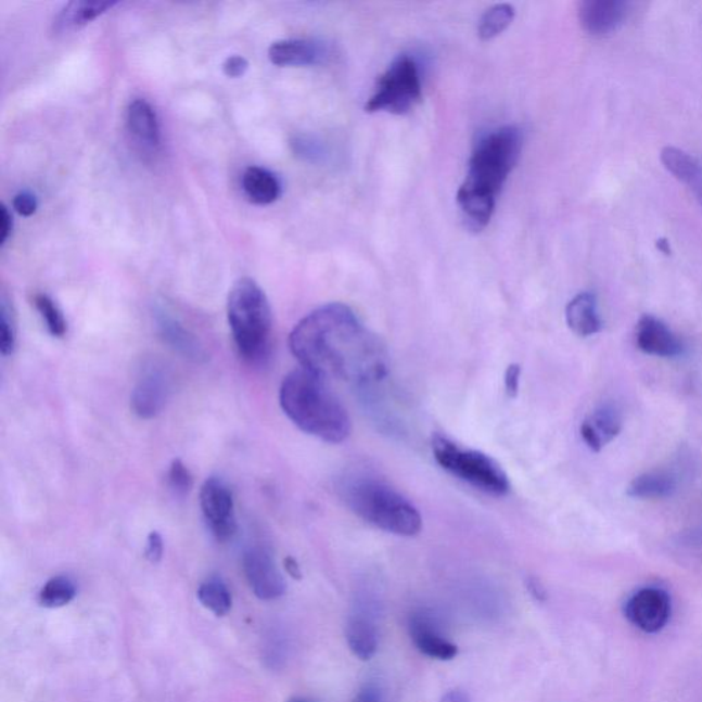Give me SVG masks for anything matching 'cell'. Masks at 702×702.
I'll return each mask as SVG.
<instances>
[{"instance_id":"cell-1","label":"cell","mask_w":702,"mask_h":702,"mask_svg":"<svg viewBox=\"0 0 702 702\" xmlns=\"http://www.w3.org/2000/svg\"><path fill=\"white\" fill-rule=\"evenodd\" d=\"M290 348L301 368L324 379L371 384L387 373L382 342L343 304L321 306L301 320Z\"/></svg>"},{"instance_id":"cell-2","label":"cell","mask_w":702,"mask_h":702,"mask_svg":"<svg viewBox=\"0 0 702 702\" xmlns=\"http://www.w3.org/2000/svg\"><path fill=\"white\" fill-rule=\"evenodd\" d=\"M522 142L519 129L508 125L487 133L473 150L467 178L457 192L470 230L480 232L490 222L498 192L518 164Z\"/></svg>"},{"instance_id":"cell-3","label":"cell","mask_w":702,"mask_h":702,"mask_svg":"<svg viewBox=\"0 0 702 702\" xmlns=\"http://www.w3.org/2000/svg\"><path fill=\"white\" fill-rule=\"evenodd\" d=\"M279 403L296 427L317 439L341 444L352 433L350 416L341 399L327 379L308 369H295L284 378Z\"/></svg>"},{"instance_id":"cell-4","label":"cell","mask_w":702,"mask_h":702,"mask_svg":"<svg viewBox=\"0 0 702 702\" xmlns=\"http://www.w3.org/2000/svg\"><path fill=\"white\" fill-rule=\"evenodd\" d=\"M340 494L353 513L383 532L399 537H414L423 527L418 508L376 477L347 476L341 482Z\"/></svg>"},{"instance_id":"cell-5","label":"cell","mask_w":702,"mask_h":702,"mask_svg":"<svg viewBox=\"0 0 702 702\" xmlns=\"http://www.w3.org/2000/svg\"><path fill=\"white\" fill-rule=\"evenodd\" d=\"M227 315L239 356L261 362L269 355L273 322L263 289L253 279H239L228 295Z\"/></svg>"},{"instance_id":"cell-6","label":"cell","mask_w":702,"mask_h":702,"mask_svg":"<svg viewBox=\"0 0 702 702\" xmlns=\"http://www.w3.org/2000/svg\"><path fill=\"white\" fill-rule=\"evenodd\" d=\"M431 447L435 461L457 480L494 497L507 496L511 490L506 471L490 456L465 449L444 435H435Z\"/></svg>"},{"instance_id":"cell-7","label":"cell","mask_w":702,"mask_h":702,"mask_svg":"<svg viewBox=\"0 0 702 702\" xmlns=\"http://www.w3.org/2000/svg\"><path fill=\"white\" fill-rule=\"evenodd\" d=\"M421 101L419 66L408 55H400L378 81L376 91L367 102L368 113L405 114Z\"/></svg>"},{"instance_id":"cell-8","label":"cell","mask_w":702,"mask_h":702,"mask_svg":"<svg viewBox=\"0 0 702 702\" xmlns=\"http://www.w3.org/2000/svg\"><path fill=\"white\" fill-rule=\"evenodd\" d=\"M200 498L205 522L215 538L220 543L232 539L238 527L231 488L218 477H209L201 488Z\"/></svg>"},{"instance_id":"cell-9","label":"cell","mask_w":702,"mask_h":702,"mask_svg":"<svg viewBox=\"0 0 702 702\" xmlns=\"http://www.w3.org/2000/svg\"><path fill=\"white\" fill-rule=\"evenodd\" d=\"M671 597L660 587H644L634 592L624 605V615L628 622L643 633L662 631L671 617Z\"/></svg>"},{"instance_id":"cell-10","label":"cell","mask_w":702,"mask_h":702,"mask_svg":"<svg viewBox=\"0 0 702 702\" xmlns=\"http://www.w3.org/2000/svg\"><path fill=\"white\" fill-rule=\"evenodd\" d=\"M170 394L168 371L157 362H150L132 390L131 408L140 419H154L163 412Z\"/></svg>"},{"instance_id":"cell-11","label":"cell","mask_w":702,"mask_h":702,"mask_svg":"<svg viewBox=\"0 0 702 702\" xmlns=\"http://www.w3.org/2000/svg\"><path fill=\"white\" fill-rule=\"evenodd\" d=\"M243 570L250 587L259 600H278L288 589L272 554L261 546L246 551L243 558Z\"/></svg>"},{"instance_id":"cell-12","label":"cell","mask_w":702,"mask_h":702,"mask_svg":"<svg viewBox=\"0 0 702 702\" xmlns=\"http://www.w3.org/2000/svg\"><path fill=\"white\" fill-rule=\"evenodd\" d=\"M410 637L419 652L431 659L449 662L459 654V648L444 636L433 613L420 611L410 616Z\"/></svg>"},{"instance_id":"cell-13","label":"cell","mask_w":702,"mask_h":702,"mask_svg":"<svg viewBox=\"0 0 702 702\" xmlns=\"http://www.w3.org/2000/svg\"><path fill=\"white\" fill-rule=\"evenodd\" d=\"M630 13V3L622 0H586L579 4L582 28L592 36L612 34Z\"/></svg>"},{"instance_id":"cell-14","label":"cell","mask_w":702,"mask_h":702,"mask_svg":"<svg viewBox=\"0 0 702 702\" xmlns=\"http://www.w3.org/2000/svg\"><path fill=\"white\" fill-rule=\"evenodd\" d=\"M636 341L639 350L644 355L674 358L684 353V345L679 337L654 316L643 315L639 319Z\"/></svg>"},{"instance_id":"cell-15","label":"cell","mask_w":702,"mask_h":702,"mask_svg":"<svg viewBox=\"0 0 702 702\" xmlns=\"http://www.w3.org/2000/svg\"><path fill=\"white\" fill-rule=\"evenodd\" d=\"M346 639L348 648L355 653V656L363 662L371 660L376 654L379 633L372 604H368V602H363V605L357 604V610L347 621Z\"/></svg>"},{"instance_id":"cell-16","label":"cell","mask_w":702,"mask_h":702,"mask_svg":"<svg viewBox=\"0 0 702 702\" xmlns=\"http://www.w3.org/2000/svg\"><path fill=\"white\" fill-rule=\"evenodd\" d=\"M623 429L622 413L607 404L597 408L580 425V436L591 451H601Z\"/></svg>"},{"instance_id":"cell-17","label":"cell","mask_w":702,"mask_h":702,"mask_svg":"<svg viewBox=\"0 0 702 702\" xmlns=\"http://www.w3.org/2000/svg\"><path fill=\"white\" fill-rule=\"evenodd\" d=\"M118 2H99V0H75L66 3L61 12L56 14L53 23L55 35L75 33L99 15L105 14L109 10L116 8Z\"/></svg>"},{"instance_id":"cell-18","label":"cell","mask_w":702,"mask_h":702,"mask_svg":"<svg viewBox=\"0 0 702 702\" xmlns=\"http://www.w3.org/2000/svg\"><path fill=\"white\" fill-rule=\"evenodd\" d=\"M127 128L132 138L145 149L161 144V127L157 113L145 99H135L127 109Z\"/></svg>"},{"instance_id":"cell-19","label":"cell","mask_w":702,"mask_h":702,"mask_svg":"<svg viewBox=\"0 0 702 702\" xmlns=\"http://www.w3.org/2000/svg\"><path fill=\"white\" fill-rule=\"evenodd\" d=\"M321 47L315 41L288 39L275 41L269 47V61L276 66H310L322 59Z\"/></svg>"},{"instance_id":"cell-20","label":"cell","mask_w":702,"mask_h":702,"mask_svg":"<svg viewBox=\"0 0 702 702\" xmlns=\"http://www.w3.org/2000/svg\"><path fill=\"white\" fill-rule=\"evenodd\" d=\"M566 324L572 332L580 337H589L602 330V321L598 314L596 295L580 293L570 301L565 309Z\"/></svg>"},{"instance_id":"cell-21","label":"cell","mask_w":702,"mask_h":702,"mask_svg":"<svg viewBox=\"0 0 702 702\" xmlns=\"http://www.w3.org/2000/svg\"><path fill=\"white\" fill-rule=\"evenodd\" d=\"M159 335L163 337L166 345L174 348L180 356L187 360L194 362L205 361L207 358L204 346L196 340L191 332L187 331L180 322L171 319L168 315H159L158 317Z\"/></svg>"},{"instance_id":"cell-22","label":"cell","mask_w":702,"mask_h":702,"mask_svg":"<svg viewBox=\"0 0 702 702\" xmlns=\"http://www.w3.org/2000/svg\"><path fill=\"white\" fill-rule=\"evenodd\" d=\"M242 189L244 195L253 204L267 206L273 204L282 194V184L272 171L250 166L242 176Z\"/></svg>"},{"instance_id":"cell-23","label":"cell","mask_w":702,"mask_h":702,"mask_svg":"<svg viewBox=\"0 0 702 702\" xmlns=\"http://www.w3.org/2000/svg\"><path fill=\"white\" fill-rule=\"evenodd\" d=\"M676 486V480L671 473L650 471L634 477L627 487V496L637 499H662L673 496Z\"/></svg>"},{"instance_id":"cell-24","label":"cell","mask_w":702,"mask_h":702,"mask_svg":"<svg viewBox=\"0 0 702 702\" xmlns=\"http://www.w3.org/2000/svg\"><path fill=\"white\" fill-rule=\"evenodd\" d=\"M662 163L669 174L685 184L697 186L702 179V168L699 161L691 157L684 150L676 148H665L660 154Z\"/></svg>"},{"instance_id":"cell-25","label":"cell","mask_w":702,"mask_h":702,"mask_svg":"<svg viewBox=\"0 0 702 702\" xmlns=\"http://www.w3.org/2000/svg\"><path fill=\"white\" fill-rule=\"evenodd\" d=\"M201 604L215 613L216 616H226L232 608V595L226 582L218 576L202 582L196 592Z\"/></svg>"},{"instance_id":"cell-26","label":"cell","mask_w":702,"mask_h":702,"mask_svg":"<svg viewBox=\"0 0 702 702\" xmlns=\"http://www.w3.org/2000/svg\"><path fill=\"white\" fill-rule=\"evenodd\" d=\"M77 595L75 582L67 576L60 575L51 578L47 584L41 587L39 592V604L49 610L62 608L73 600Z\"/></svg>"},{"instance_id":"cell-27","label":"cell","mask_w":702,"mask_h":702,"mask_svg":"<svg viewBox=\"0 0 702 702\" xmlns=\"http://www.w3.org/2000/svg\"><path fill=\"white\" fill-rule=\"evenodd\" d=\"M513 18L514 8L511 4H496V7L488 9L483 14L477 34H480L483 40L494 39L512 24Z\"/></svg>"},{"instance_id":"cell-28","label":"cell","mask_w":702,"mask_h":702,"mask_svg":"<svg viewBox=\"0 0 702 702\" xmlns=\"http://www.w3.org/2000/svg\"><path fill=\"white\" fill-rule=\"evenodd\" d=\"M36 310L39 311L41 319H43L47 331L51 336L64 337L67 332V322L64 315H62L59 305L46 294H36L34 298Z\"/></svg>"},{"instance_id":"cell-29","label":"cell","mask_w":702,"mask_h":702,"mask_svg":"<svg viewBox=\"0 0 702 702\" xmlns=\"http://www.w3.org/2000/svg\"><path fill=\"white\" fill-rule=\"evenodd\" d=\"M17 343V326L12 306L7 298H2L0 308V353L3 357L12 356Z\"/></svg>"},{"instance_id":"cell-30","label":"cell","mask_w":702,"mask_h":702,"mask_svg":"<svg viewBox=\"0 0 702 702\" xmlns=\"http://www.w3.org/2000/svg\"><path fill=\"white\" fill-rule=\"evenodd\" d=\"M168 483L176 496L183 497L194 487V477L183 461L174 460L169 467Z\"/></svg>"},{"instance_id":"cell-31","label":"cell","mask_w":702,"mask_h":702,"mask_svg":"<svg viewBox=\"0 0 702 702\" xmlns=\"http://www.w3.org/2000/svg\"><path fill=\"white\" fill-rule=\"evenodd\" d=\"M38 200H36V196L33 194V192L21 191L17 195L14 196L13 207L20 216H34L36 210H38Z\"/></svg>"},{"instance_id":"cell-32","label":"cell","mask_w":702,"mask_h":702,"mask_svg":"<svg viewBox=\"0 0 702 702\" xmlns=\"http://www.w3.org/2000/svg\"><path fill=\"white\" fill-rule=\"evenodd\" d=\"M248 69V61L242 55H231L228 56L222 64L224 75L230 77V79H239V77L244 76Z\"/></svg>"},{"instance_id":"cell-33","label":"cell","mask_w":702,"mask_h":702,"mask_svg":"<svg viewBox=\"0 0 702 702\" xmlns=\"http://www.w3.org/2000/svg\"><path fill=\"white\" fill-rule=\"evenodd\" d=\"M145 559L150 563L157 564L164 556V539L157 532L150 533L148 537V545L144 550Z\"/></svg>"},{"instance_id":"cell-34","label":"cell","mask_w":702,"mask_h":702,"mask_svg":"<svg viewBox=\"0 0 702 702\" xmlns=\"http://www.w3.org/2000/svg\"><path fill=\"white\" fill-rule=\"evenodd\" d=\"M353 702H384L383 690L376 684H367L358 691Z\"/></svg>"},{"instance_id":"cell-35","label":"cell","mask_w":702,"mask_h":702,"mask_svg":"<svg viewBox=\"0 0 702 702\" xmlns=\"http://www.w3.org/2000/svg\"><path fill=\"white\" fill-rule=\"evenodd\" d=\"M522 378V368L518 363L509 366L506 372V388L509 397H516Z\"/></svg>"},{"instance_id":"cell-36","label":"cell","mask_w":702,"mask_h":702,"mask_svg":"<svg viewBox=\"0 0 702 702\" xmlns=\"http://www.w3.org/2000/svg\"><path fill=\"white\" fill-rule=\"evenodd\" d=\"M13 227L14 222L12 213H10L8 207L3 205L2 215H0V246H7L10 237H12Z\"/></svg>"},{"instance_id":"cell-37","label":"cell","mask_w":702,"mask_h":702,"mask_svg":"<svg viewBox=\"0 0 702 702\" xmlns=\"http://www.w3.org/2000/svg\"><path fill=\"white\" fill-rule=\"evenodd\" d=\"M439 702H471V697L467 691L457 689L446 693Z\"/></svg>"},{"instance_id":"cell-38","label":"cell","mask_w":702,"mask_h":702,"mask_svg":"<svg viewBox=\"0 0 702 702\" xmlns=\"http://www.w3.org/2000/svg\"><path fill=\"white\" fill-rule=\"evenodd\" d=\"M527 587L529 592L537 598L539 601H545L546 600V590L543 584L538 579L535 578H529L527 580Z\"/></svg>"},{"instance_id":"cell-39","label":"cell","mask_w":702,"mask_h":702,"mask_svg":"<svg viewBox=\"0 0 702 702\" xmlns=\"http://www.w3.org/2000/svg\"><path fill=\"white\" fill-rule=\"evenodd\" d=\"M284 569L288 571V574L291 578L301 579L303 578V572H301L298 563L293 558H288L284 560Z\"/></svg>"},{"instance_id":"cell-40","label":"cell","mask_w":702,"mask_h":702,"mask_svg":"<svg viewBox=\"0 0 702 702\" xmlns=\"http://www.w3.org/2000/svg\"><path fill=\"white\" fill-rule=\"evenodd\" d=\"M658 246L660 250H662L663 253L668 254L669 253V244L668 242L663 241V239H660L658 242Z\"/></svg>"},{"instance_id":"cell-41","label":"cell","mask_w":702,"mask_h":702,"mask_svg":"<svg viewBox=\"0 0 702 702\" xmlns=\"http://www.w3.org/2000/svg\"><path fill=\"white\" fill-rule=\"evenodd\" d=\"M289 702H314V701L301 699V697H296V699H291Z\"/></svg>"}]
</instances>
